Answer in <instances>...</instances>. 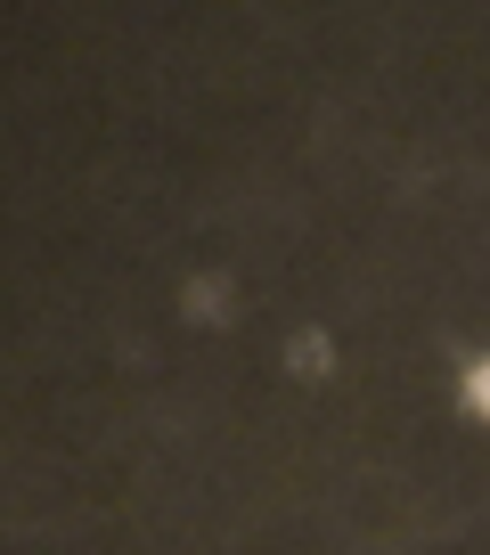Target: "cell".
<instances>
[{"instance_id":"obj_3","label":"cell","mask_w":490,"mask_h":555,"mask_svg":"<svg viewBox=\"0 0 490 555\" xmlns=\"http://www.w3.org/2000/svg\"><path fill=\"white\" fill-rule=\"evenodd\" d=\"M457 409H466L474 425H490V351L466 360V376H457Z\"/></svg>"},{"instance_id":"obj_1","label":"cell","mask_w":490,"mask_h":555,"mask_svg":"<svg viewBox=\"0 0 490 555\" xmlns=\"http://www.w3.org/2000/svg\"><path fill=\"white\" fill-rule=\"evenodd\" d=\"M180 319H189V327H229V319H237V286H229L221 270L189 278V286H180Z\"/></svg>"},{"instance_id":"obj_2","label":"cell","mask_w":490,"mask_h":555,"mask_svg":"<svg viewBox=\"0 0 490 555\" xmlns=\"http://www.w3.org/2000/svg\"><path fill=\"white\" fill-rule=\"evenodd\" d=\"M286 367H295L302 384H327L335 376V335L327 327H302L295 344H286Z\"/></svg>"}]
</instances>
